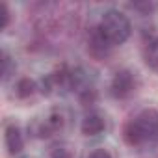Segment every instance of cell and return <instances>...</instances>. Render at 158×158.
Wrapping results in <instances>:
<instances>
[{"label":"cell","instance_id":"obj_9","mask_svg":"<svg viewBox=\"0 0 158 158\" xmlns=\"http://www.w3.org/2000/svg\"><path fill=\"white\" fill-rule=\"evenodd\" d=\"M13 71H15V63L11 61V58H10L8 52L4 50V52H2V78H4V80H8Z\"/></svg>","mask_w":158,"mask_h":158},{"label":"cell","instance_id":"obj_12","mask_svg":"<svg viewBox=\"0 0 158 158\" xmlns=\"http://www.w3.org/2000/svg\"><path fill=\"white\" fill-rule=\"evenodd\" d=\"M0 15H2V23H0V28L6 30L8 24H10V10H8V4H6V2L0 4Z\"/></svg>","mask_w":158,"mask_h":158},{"label":"cell","instance_id":"obj_4","mask_svg":"<svg viewBox=\"0 0 158 158\" xmlns=\"http://www.w3.org/2000/svg\"><path fill=\"white\" fill-rule=\"evenodd\" d=\"M61 127H63V117H61V114L52 112V114H48L45 119H37V121L30 127V130H32L35 136H39V138H48V136H52L54 132H58Z\"/></svg>","mask_w":158,"mask_h":158},{"label":"cell","instance_id":"obj_13","mask_svg":"<svg viewBox=\"0 0 158 158\" xmlns=\"http://www.w3.org/2000/svg\"><path fill=\"white\" fill-rule=\"evenodd\" d=\"M88 158H114V156H112V152H110L108 149H104V147H99V149L91 151V154H89Z\"/></svg>","mask_w":158,"mask_h":158},{"label":"cell","instance_id":"obj_6","mask_svg":"<svg viewBox=\"0 0 158 158\" xmlns=\"http://www.w3.org/2000/svg\"><path fill=\"white\" fill-rule=\"evenodd\" d=\"M104 127H106V123H104L102 115H99V114H88L84 117L80 128H82V134H86V136H97V134H101L104 130Z\"/></svg>","mask_w":158,"mask_h":158},{"label":"cell","instance_id":"obj_5","mask_svg":"<svg viewBox=\"0 0 158 158\" xmlns=\"http://www.w3.org/2000/svg\"><path fill=\"white\" fill-rule=\"evenodd\" d=\"M6 147H8V152L10 154H19L24 147V138H23V132L21 128L15 125V123H10L6 125Z\"/></svg>","mask_w":158,"mask_h":158},{"label":"cell","instance_id":"obj_8","mask_svg":"<svg viewBox=\"0 0 158 158\" xmlns=\"http://www.w3.org/2000/svg\"><path fill=\"white\" fill-rule=\"evenodd\" d=\"M35 82L30 80V78H21V80L17 82V88H15V93L19 99H28L35 93Z\"/></svg>","mask_w":158,"mask_h":158},{"label":"cell","instance_id":"obj_11","mask_svg":"<svg viewBox=\"0 0 158 158\" xmlns=\"http://www.w3.org/2000/svg\"><path fill=\"white\" fill-rule=\"evenodd\" d=\"M50 158H73V151H71L67 145H56V147L52 149Z\"/></svg>","mask_w":158,"mask_h":158},{"label":"cell","instance_id":"obj_1","mask_svg":"<svg viewBox=\"0 0 158 158\" xmlns=\"http://www.w3.org/2000/svg\"><path fill=\"white\" fill-rule=\"evenodd\" d=\"M130 35V21L125 13L117 11V10H110L106 11L93 34V48L99 50H108L112 47L123 45Z\"/></svg>","mask_w":158,"mask_h":158},{"label":"cell","instance_id":"obj_2","mask_svg":"<svg viewBox=\"0 0 158 158\" xmlns=\"http://www.w3.org/2000/svg\"><path fill=\"white\" fill-rule=\"evenodd\" d=\"M123 136L128 145H143L158 138V112L152 108L141 110L134 115L123 130Z\"/></svg>","mask_w":158,"mask_h":158},{"label":"cell","instance_id":"obj_10","mask_svg":"<svg viewBox=\"0 0 158 158\" xmlns=\"http://www.w3.org/2000/svg\"><path fill=\"white\" fill-rule=\"evenodd\" d=\"M130 8H134L138 11H143V15H149L154 10H158V4L156 2H138V4H130Z\"/></svg>","mask_w":158,"mask_h":158},{"label":"cell","instance_id":"obj_7","mask_svg":"<svg viewBox=\"0 0 158 158\" xmlns=\"http://www.w3.org/2000/svg\"><path fill=\"white\" fill-rule=\"evenodd\" d=\"M143 58H145V63L149 65V69H152L154 73H158V37L152 39V41L145 47Z\"/></svg>","mask_w":158,"mask_h":158},{"label":"cell","instance_id":"obj_3","mask_svg":"<svg viewBox=\"0 0 158 158\" xmlns=\"http://www.w3.org/2000/svg\"><path fill=\"white\" fill-rule=\"evenodd\" d=\"M134 89H136L134 73H130L128 69L117 71L115 76H114V80H112V95L117 97V99H125V97H128Z\"/></svg>","mask_w":158,"mask_h":158}]
</instances>
